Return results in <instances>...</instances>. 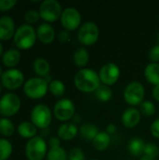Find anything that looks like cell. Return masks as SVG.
I'll use <instances>...</instances> for the list:
<instances>
[{
	"label": "cell",
	"instance_id": "cell-23",
	"mask_svg": "<svg viewBox=\"0 0 159 160\" xmlns=\"http://www.w3.org/2000/svg\"><path fill=\"white\" fill-rule=\"evenodd\" d=\"M80 136L85 141H93L99 133L98 128L93 124H83L79 130Z\"/></svg>",
	"mask_w": 159,
	"mask_h": 160
},
{
	"label": "cell",
	"instance_id": "cell-5",
	"mask_svg": "<svg viewBox=\"0 0 159 160\" xmlns=\"http://www.w3.org/2000/svg\"><path fill=\"white\" fill-rule=\"evenodd\" d=\"M144 96L145 89L140 82H131L124 90L125 101L131 106L141 105L143 102Z\"/></svg>",
	"mask_w": 159,
	"mask_h": 160
},
{
	"label": "cell",
	"instance_id": "cell-27",
	"mask_svg": "<svg viewBox=\"0 0 159 160\" xmlns=\"http://www.w3.org/2000/svg\"><path fill=\"white\" fill-rule=\"evenodd\" d=\"M15 132L14 124L7 118L3 117L0 119V134L4 137H10Z\"/></svg>",
	"mask_w": 159,
	"mask_h": 160
},
{
	"label": "cell",
	"instance_id": "cell-10",
	"mask_svg": "<svg viewBox=\"0 0 159 160\" xmlns=\"http://www.w3.org/2000/svg\"><path fill=\"white\" fill-rule=\"evenodd\" d=\"M53 114L55 118L61 122L68 121L75 115V105L70 99H59L54 105Z\"/></svg>",
	"mask_w": 159,
	"mask_h": 160
},
{
	"label": "cell",
	"instance_id": "cell-38",
	"mask_svg": "<svg viewBox=\"0 0 159 160\" xmlns=\"http://www.w3.org/2000/svg\"><path fill=\"white\" fill-rule=\"evenodd\" d=\"M70 38V35H69V32L67 31V30H62L58 33V39L60 42L62 43H65L67 42Z\"/></svg>",
	"mask_w": 159,
	"mask_h": 160
},
{
	"label": "cell",
	"instance_id": "cell-47",
	"mask_svg": "<svg viewBox=\"0 0 159 160\" xmlns=\"http://www.w3.org/2000/svg\"><path fill=\"white\" fill-rule=\"evenodd\" d=\"M0 93H1V84H0Z\"/></svg>",
	"mask_w": 159,
	"mask_h": 160
},
{
	"label": "cell",
	"instance_id": "cell-26",
	"mask_svg": "<svg viewBox=\"0 0 159 160\" xmlns=\"http://www.w3.org/2000/svg\"><path fill=\"white\" fill-rule=\"evenodd\" d=\"M95 95L98 100L102 102H107L112 99L113 93L110 86L105 84H100L99 87L95 91Z\"/></svg>",
	"mask_w": 159,
	"mask_h": 160
},
{
	"label": "cell",
	"instance_id": "cell-43",
	"mask_svg": "<svg viewBox=\"0 0 159 160\" xmlns=\"http://www.w3.org/2000/svg\"><path fill=\"white\" fill-rule=\"evenodd\" d=\"M140 160H156L155 158H150V157H147V156H143V157H142L141 158V159Z\"/></svg>",
	"mask_w": 159,
	"mask_h": 160
},
{
	"label": "cell",
	"instance_id": "cell-34",
	"mask_svg": "<svg viewBox=\"0 0 159 160\" xmlns=\"http://www.w3.org/2000/svg\"><path fill=\"white\" fill-rule=\"evenodd\" d=\"M68 160H85L84 153L81 148H72L68 154Z\"/></svg>",
	"mask_w": 159,
	"mask_h": 160
},
{
	"label": "cell",
	"instance_id": "cell-9",
	"mask_svg": "<svg viewBox=\"0 0 159 160\" xmlns=\"http://www.w3.org/2000/svg\"><path fill=\"white\" fill-rule=\"evenodd\" d=\"M31 121L38 128H46L50 126L52 119V114L50 108L44 104L35 106L31 112Z\"/></svg>",
	"mask_w": 159,
	"mask_h": 160
},
{
	"label": "cell",
	"instance_id": "cell-14",
	"mask_svg": "<svg viewBox=\"0 0 159 160\" xmlns=\"http://www.w3.org/2000/svg\"><path fill=\"white\" fill-rule=\"evenodd\" d=\"M15 23L10 16H3L0 18V40H8L14 37Z\"/></svg>",
	"mask_w": 159,
	"mask_h": 160
},
{
	"label": "cell",
	"instance_id": "cell-16",
	"mask_svg": "<svg viewBox=\"0 0 159 160\" xmlns=\"http://www.w3.org/2000/svg\"><path fill=\"white\" fill-rule=\"evenodd\" d=\"M36 32H37V38H38V40L44 44H50L54 40L55 31L53 27L47 22H43L39 24Z\"/></svg>",
	"mask_w": 159,
	"mask_h": 160
},
{
	"label": "cell",
	"instance_id": "cell-28",
	"mask_svg": "<svg viewBox=\"0 0 159 160\" xmlns=\"http://www.w3.org/2000/svg\"><path fill=\"white\" fill-rule=\"evenodd\" d=\"M47 160H68V155L63 147H54L47 153Z\"/></svg>",
	"mask_w": 159,
	"mask_h": 160
},
{
	"label": "cell",
	"instance_id": "cell-4",
	"mask_svg": "<svg viewBox=\"0 0 159 160\" xmlns=\"http://www.w3.org/2000/svg\"><path fill=\"white\" fill-rule=\"evenodd\" d=\"M47 154V143L39 136L28 141L25 146V156L28 160H42Z\"/></svg>",
	"mask_w": 159,
	"mask_h": 160
},
{
	"label": "cell",
	"instance_id": "cell-1",
	"mask_svg": "<svg viewBox=\"0 0 159 160\" xmlns=\"http://www.w3.org/2000/svg\"><path fill=\"white\" fill-rule=\"evenodd\" d=\"M76 88L83 93L95 92L101 84L99 75L91 68H82L74 76Z\"/></svg>",
	"mask_w": 159,
	"mask_h": 160
},
{
	"label": "cell",
	"instance_id": "cell-11",
	"mask_svg": "<svg viewBox=\"0 0 159 160\" xmlns=\"http://www.w3.org/2000/svg\"><path fill=\"white\" fill-rule=\"evenodd\" d=\"M24 82L23 73L16 68H10L3 72L1 76L2 85L8 90L18 89Z\"/></svg>",
	"mask_w": 159,
	"mask_h": 160
},
{
	"label": "cell",
	"instance_id": "cell-18",
	"mask_svg": "<svg viewBox=\"0 0 159 160\" xmlns=\"http://www.w3.org/2000/svg\"><path fill=\"white\" fill-rule=\"evenodd\" d=\"M144 77L149 83L159 85V63H149L144 68Z\"/></svg>",
	"mask_w": 159,
	"mask_h": 160
},
{
	"label": "cell",
	"instance_id": "cell-39",
	"mask_svg": "<svg viewBox=\"0 0 159 160\" xmlns=\"http://www.w3.org/2000/svg\"><path fill=\"white\" fill-rule=\"evenodd\" d=\"M49 144L51 148H54V147H59L60 146V139L56 138V137H52L49 140Z\"/></svg>",
	"mask_w": 159,
	"mask_h": 160
},
{
	"label": "cell",
	"instance_id": "cell-46",
	"mask_svg": "<svg viewBox=\"0 0 159 160\" xmlns=\"http://www.w3.org/2000/svg\"><path fill=\"white\" fill-rule=\"evenodd\" d=\"M157 42H158L157 44H158V45H159V34H158V36H157Z\"/></svg>",
	"mask_w": 159,
	"mask_h": 160
},
{
	"label": "cell",
	"instance_id": "cell-19",
	"mask_svg": "<svg viewBox=\"0 0 159 160\" xmlns=\"http://www.w3.org/2000/svg\"><path fill=\"white\" fill-rule=\"evenodd\" d=\"M21 60V53L17 49H9L6 51L2 56V62L7 68L16 67Z\"/></svg>",
	"mask_w": 159,
	"mask_h": 160
},
{
	"label": "cell",
	"instance_id": "cell-42",
	"mask_svg": "<svg viewBox=\"0 0 159 160\" xmlns=\"http://www.w3.org/2000/svg\"><path fill=\"white\" fill-rule=\"evenodd\" d=\"M73 122L74 123H79L80 122V116L78 115V114H76V115H74V117H73Z\"/></svg>",
	"mask_w": 159,
	"mask_h": 160
},
{
	"label": "cell",
	"instance_id": "cell-20",
	"mask_svg": "<svg viewBox=\"0 0 159 160\" xmlns=\"http://www.w3.org/2000/svg\"><path fill=\"white\" fill-rule=\"evenodd\" d=\"M17 131L22 138L30 140V139L36 137L37 127L32 122H22L18 126Z\"/></svg>",
	"mask_w": 159,
	"mask_h": 160
},
{
	"label": "cell",
	"instance_id": "cell-17",
	"mask_svg": "<svg viewBox=\"0 0 159 160\" xmlns=\"http://www.w3.org/2000/svg\"><path fill=\"white\" fill-rule=\"evenodd\" d=\"M57 134L58 138L63 141H71L77 136L78 128L73 123H65L59 127Z\"/></svg>",
	"mask_w": 159,
	"mask_h": 160
},
{
	"label": "cell",
	"instance_id": "cell-3",
	"mask_svg": "<svg viewBox=\"0 0 159 160\" xmlns=\"http://www.w3.org/2000/svg\"><path fill=\"white\" fill-rule=\"evenodd\" d=\"M49 90L48 81L44 78L35 77L24 82L23 92L31 99H39L43 98Z\"/></svg>",
	"mask_w": 159,
	"mask_h": 160
},
{
	"label": "cell",
	"instance_id": "cell-15",
	"mask_svg": "<svg viewBox=\"0 0 159 160\" xmlns=\"http://www.w3.org/2000/svg\"><path fill=\"white\" fill-rule=\"evenodd\" d=\"M142 113L136 108H127L122 115V123L127 128H133L139 125Z\"/></svg>",
	"mask_w": 159,
	"mask_h": 160
},
{
	"label": "cell",
	"instance_id": "cell-2",
	"mask_svg": "<svg viewBox=\"0 0 159 160\" xmlns=\"http://www.w3.org/2000/svg\"><path fill=\"white\" fill-rule=\"evenodd\" d=\"M37 32L30 24H22L19 26L14 34V44L18 49L28 50L32 48L37 40Z\"/></svg>",
	"mask_w": 159,
	"mask_h": 160
},
{
	"label": "cell",
	"instance_id": "cell-45",
	"mask_svg": "<svg viewBox=\"0 0 159 160\" xmlns=\"http://www.w3.org/2000/svg\"><path fill=\"white\" fill-rule=\"evenodd\" d=\"M2 74H3V70H2V68H1V66H0V77L2 76Z\"/></svg>",
	"mask_w": 159,
	"mask_h": 160
},
{
	"label": "cell",
	"instance_id": "cell-7",
	"mask_svg": "<svg viewBox=\"0 0 159 160\" xmlns=\"http://www.w3.org/2000/svg\"><path fill=\"white\" fill-rule=\"evenodd\" d=\"M99 37V28L94 22H84L78 31V39L84 46L94 45Z\"/></svg>",
	"mask_w": 159,
	"mask_h": 160
},
{
	"label": "cell",
	"instance_id": "cell-40",
	"mask_svg": "<svg viewBox=\"0 0 159 160\" xmlns=\"http://www.w3.org/2000/svg\"><path fill=\"white\" fill-rule=\"evenodd\" d=\"M152 95H153V98H154L155 100L159 101V85H157V86L154 87Z\"/></svg>",
	"mask_w": 159,
	"mask_h": 160
},
{
	"label": "cell",
	"instance_id": "cell-36",
	"mask_svg": "<svg viewBox=\"0 0 159 160\" xmlns=\"http://www.w3.org/2000/svg\"><path fill=\"white\" fill-rule=\"evenodd\" d=\"M17 4L16 0H0V10L1 11H7L14 8Z\"/></svg>",
	"mask_w": 159,
	"mask_h": 160
},
{
	"label": "cell",
	"instance_id": "cell-41",
	"mask_svg": "<svg viewBox=\"0 0 159 160\" xmlns=\"http://www.w3.org/2000/svg\"><path fill=\"white\" fill-rule=\"evenodd\" d=\"M106 130H107V133H108L109 135L114 134V133L116 132V127H115L113 124H110V125H108Z\"/></svg>",
	"mask_w": 159,
	"mask_h": 160
},
{
	"label": "cell",
	"instance_id": "cell-31",
	"mask_svg": "<svg viewBox=\"0 0 159 160\" xmlns=\"http://www.w3.org/2000/svg\"><path fill=\"white\" fill-rule=\"evenodd\" d=\"M140 112L145 116H153L156 113V106L153 102L145 100L140 105Z\"/></svg>",
	"mask_w": 159,
	"mask_h": 160
},
{
	"label": "cell",
	"instance_id": "cell-35",
	"mask_svg": "<svg viewBox=\"0 0 159 160\" xmlns=\"http://www.w3.org/2000/svg\"><path fill=\"white\" fill-rule=\"evenodd\" d=\"M148 57L151 63H159V45L157 44L151 48L148 53Z\"/></svg>",
	"mask_w": 159,
	"mask_h": 160
},
{
	"label": "cell",
	"instance_id": "cell-32",
	"mask_svg": "<svg viewBox=\"0 0 159 160\" xmlns=\"http://www.w3.org/2000/svg\"><path fill=\"white\" fill-rule=\"evenodd\" d=\"M144 156L150 157L152 158H156L159 155V148L155 143H145L144 146Z\"/></svg>",
	"mask_w": 159,
	"mask_h": 160
},
{
	"label": "cell",
	"instance_id": "cell-21",
	"mask_svg": "<svg viewBox=\"0 0 159 160\" xmlns=\"http://www.w3.org/2000/svg\"><path fill=\"white\" fill-rule=\"evenodd\" d=\"M111 143V136L107 132H99L93 140V146L97 151H105Z\"/></svg>",
	"mask_w": 159,
	"mask_h": 160
},
{
	"label": "cell",
	"instance_id": "cell-33",
	"mask_svg": "<svg viewBox=\"0 0 159 160\" xmlns=\"http://www.w3.org/2000/svg\"><path fill=\"white\" fill-rule=\"evenodd\" d=\"M40 19V15L39 12L35 10V9H30L28 10L25 15H24V20L27 22V24H33L38 22V20Z\"/></svg>",
	"mask_w": 159,
	"mask_h": 160
},
{
	"label": "cell",
	"instance_id": "cell-8",
	"mask_svg": "<svg viewBox=\"0 0 159 160\" xmlns=\"http://www.w3.org/2000/svg\"><path fill=\"white\" fill-rule=\"evenodd\" d=\"M21 109V99L14 93L5 94L0 98V114L4 117L15 115Z\"/></svg>",
	"mask_w": 159,
	"mask_h": 160
},
{
	"label": "cell",
	"instance_id": "cell-44",
	"mask_svg": "<svg viewBox=\"0 0 159 160\" xmlns=\"http://www.w3.org/2000/svg\"><path fill=\"white\" fill-rule=\"evenodd\" d=\"M3 46H2V44H1V42H0V57L1 56H3Z\"/></svg>",
	"mask_w": 159,
	"mask_h": 160
},
{
	"label": "cell",
	"instance_id": "cell-25",
	"mask_svg": "<svg viewBox=\"0 0 159 160\" xmlns=\"http://www.w3.org/2000/svg\"><path fill=\"white\" fill-rule=\"evenodd\" d=\"M144 146H145V142H143V140H142L141 138H133L128 142L127 148L132 156L140 157L144 152Z\"/></svg>",
	"mask_w": 159,
	"mask_h": 160
},
{
	"label": "cell",
	"instance_id": "cell-12",
	"mask_svg": "<svg viewBox=\"0 0 159 160\" xmlns=\"http://www.w3.org/2000/svg\"><path fill=\"white\" fill-rule=\"evenodd\" d=\"M60 20L64 29L69 32L76 30L80 26L82 22V16L75 8L70 7L63 10Z\"/></svg>",
	"mask_w": 159,
	"mask_h": 160
},
{
	"label": "cell",
	"instance_id": "cell-6",
	"mask_svg": "<svg viewBox=\"0 0 159 160\" xmlns=\"http://www.w3.org/2000/svg\"><path fill=\"white\" fill-rule=\"evenodd\" d=\"M39 15L42 20L48 22H53L61 18L62 6L56 0H45L40 4Z\"/></svg>",
	"mask_w": 159,
	"mask_h": 160
},
{
	"label": "cell",
	"instance_id": "cell-37",
	"mask_svg": "<svg viewBox=\"0 0 159 160\" xmlns=\"http://www.w3.org/2000/svg\"><path fill=\"white\" fill-rule=\"evenodd\" d=\"M150 131L152 133V135L157 138L159 139V118L158 119H156L152 125H151V128H150Z\"/></svg>",
	"mask_w": 159,
	"mask_h": 160
},
{
	"label": "cell",
	"instance_id": "cell-13",
	"mask_svg": "<svg viewBox=\"0 0 159 160\" xmlns=\"http://www.w3.org/2000/svg\"><path fill=\"white\" fill-rule=\"evenodd\" d=\"M120 68L114 63H107L102 66L99 70V79L102 84L112 86L117 82L120 78Z\"/></svg>",
	"mask_w": 159,
	"mask_h": 160
},
{
	"label": "cell",
	"instance_id": "cell-48",
	"mask_svg": "<svg viewBox=\"0 0 159 160\" xmlns=\"http://www.w3.org/2000/svg\"><path fill=\"white\" fill-rule=\"evenodd\" d=\"M90 160H98V159H90Z\"/></svg>",
	"mask_w": 159,
	"mask_h": 160
},
{
	"label": "cell",
	"instance_id": "cell-22",
	"mask_svg": "<svg viewBox=\"0 0 159 160\" xmlns=\"http://www.w3.org/2000/svg\"><path fill=\"white\" fill-rule=\"evenodd\" d=\"M33 69L40 78H45L50 73V64L44 58H37L33 63Z\"/></svg>",
	"mask_w": 159,
	"mask_h": 160
},
{
	"label": "cell",
	"instance_id": "cell-24",
	"mask_svg": "<svg viewBox=\"0 0 159 160\" xmlns=\"http://www.w3.org/2000/svg\"><path fill=\"white\" fill-rule=\"evenodd\" d=\"M73 62L79 68L85 67L89 62V52L84 47L78 48L73 54Z\"/></svg>",
	"mask_w": 159,
	"mask_h": 160
},
{
	"label": "cell",
	"instance_id": "cell-30",
	"mask_svg": "<svg viewBox=\"0 0 159 160\" xmlns=\"http://www.w3.org/2000/svg\"><path fill=\"white\" fill-rule=\"evenodd\" d=\"M12 154V144L7 139H0V160H7Z\"/></svg>",
	"mask_w": 159,
	"mask_h": 160
},
{
	"label": "cell",
	"instance_id": "cell-29",
	"mask_svg": "<svg viewBox=\"0 0 159 160\" xmlns=\"http://www.w3.org/2000/svg\"><path fill=\"white\" fill-rule=\"evenodd\" d=\"M49 91L55 97H62L66 92V86L60 80H52L49 83Z\"/></svg>",
	"mask_w": 159,
	"mask_h": 160
}]
</instances>
